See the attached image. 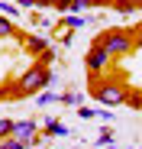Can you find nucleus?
Listing matches in <instances>:
<instances>
[{
	"label": "nucleus",
	"mask_w": 142,
	"mask_h": 149,
	"mask_svg": "<svg viewBox=\"0 0 142 149\" xmlns=\"http://www.w3.org/2000/svg\"><path fill=\"white\" fill-rule=\"evenodd\" d=\"M52 81H55L52 68H45L42 62H36L32 68L23 71V78H19V84H16V94H39V91L49 88Z\"/></svg>",
	"instance_id": "1"
},
{
	"label": "nucleus",
	"mask_w": 142,
	"mask_h": 149,
	"mask_svg": "<svg viewBox=\"0 0 142 149\" xmlns=\"http://www.w3.org/2000/svg\"><path fill=\"white\" fill-rule=\"evenodd\" d=\"M90 91H94V97H97L103 107H120V104H126V101H129V91L123 88V81H116V78L97 81Z\"/></svg>",
	"instance_id": "2"
},
{
	"label": "nucleus",
	"mask_w": 142,
	"mask_h": 149,
	"mask_svg": "<svg viewBox=\"0 0 142 149\" xmlns=\"http://www.w3.org/2000/svg\"><path fill=\"white\" fill-rule=\"evenodd\" d=\"M97 42L107 49L113 58H116V55H129V52H132V36L123 33V29H110V33H103Z\"/></svg>",
	"instance_id": "3"
},
{
	"label": "nucleus",
	"mask_w": 142,
	"mask_h": 149,
	"mask_svg": "<svg viewBox=\"0 0 142 149\" xmlns=\"http://www.w3.org/2000/svg\"><path fill=\"white\" fill-rule=\"evenodd\" d=\"M110 62H113V55L107 52V49H103L100 42H94V45H90V52L84 55V68H87L90 74H97V71L110 68Z\"/></svg>",
	"instance_id": "4"
},
{
	"label": "nucleus",
	"mask_w": 142,
	"mask_h": 149,
	"mask_svg": "<svg viewBox=\"0 0 142 149\" xmlns=\"http://www.w3.org/2000/svg\"><path fill=\"white\" fill-rule=\"evenodd\" d=\"M36 123L32 120H19V123H13V139H19V143H26V146H36Z\"/></svg>",
	"instance_id": "5"
},
{
	"label": "nucleus",
	"mask_w": 142,
	"mask_h": 149,
	"mask_svg": "<svg viewBox=\"0 0 142 149\" xmlns=\"http://www.w3.org/2000/svg\"><path fill=\"white\" fill-rule=\"evenodd\" d=\"M23 45H26V52H32L36 58L42 55V52H49V39H42V36H26V39H23Z\"/></svg>",
	"instance_id": "6"
},
{
	"label": "nucleus",
	"mask_w": 142,
	"mask_h": 149,
	"mask_svg": "<svg viewBox=\"0 0 142 149\" xmlns=\"http://www.w3.org/2000/svg\"><path fill=\"white\" fill-rule=\"evenodd\" d=\"M45 136H68V130H65V123L61 120H45Z\"/></svg>",
	"instance_id": "7"
},
{
	"label": "nucleus",
	"mask_w": 142,
	"mask_h": 149,
	"mask_svg": "<svg viewBox=\"0 0 142 149\" xmlns=\"http://www.w3.org/2000/svg\"><path fill=\"white\" fill-rule=\"evenodd\" d=\"M55 101H61V94H55V91H49V88L36 94V104H39V107H49V104H55Z\"/></svg>",
	"instance_id": "8"
},
{
	"label": "nucleus",
	"mask_w": 142,
	"mask_h": 149,
	"mask_svg": "<svg viewBox=\"0 0 142 149\" xmlns=\"http://www.w3.org/2000/svg\"><path fill=\"white\" fill-rule=\"evenodd\" d=\"M19 10H23V7H16V0H0V13H3V16L16 19V16H19Z\"/></svg>",
	"instance_id": "9"
},
{
	"label": "nucleus",
	"mask_w": 142,
	"mask_h": 149,
	"mask_svg": "<svg viewBox=\"0 0 142 149\" xmlns=\"http://www.w3.org/2000/svg\"><path fill=\"white\" fill-rule=\"evenodd\" d=\"M61 23H65L68 29H81V26H84V16H81V13H68Z\"/></svg>",
	"instance_id": "10"
},
{
	"label": "nucleus",
	"mask_w": 142,
	"mask_h": 149,
	"mask_svg": "<svg viewBox=\"0 0 142 149\" xmlns=\"http://www.w3.org/2000/svg\"><path fill=\"white\" fill-rule=\"evenodd\" d=\"M3 36H13V19L0 13V39H3Z\"/></svg>",
	"instance_id": "11"
},
{
	"label": "nucleus",
	"mask_w": 142,
	"mask_h": 149,
	"mask_svg": "<svg viewBox=\"0 0 142 149\" xmlns=\"http://www.w3.org/2000/svg\"><path fill=\"white\" fill-rule=\"evenodd\" d=\"M0 149H29V146L19 143V139H13V136H7V139H0Z\"/></svg>",
	"instance_id": "12"
},
{
	"label": "nucleus",
	"mask_w": 142,
	"mask_h": 149,
	"mask_svg": "<svg viewBox=\"0 0 142 149\" xmlns=\"http://www.w3.org/2000/svg\"><path fill=\"white\" fill-rule=\"evenodd\" d=\"M13 123H16V120H0V139H7V136L13 133Z\"/></svg>",
	"instance_id": "13"
},
{
	"label": "nucleus",
	"mask_w": 142,
	"mask_h": 149,
	"mask_svg": "<svg viewBox=\"0 0 142 149\" xmlns=\"http://www.w3.org/2000/svg\"><path fill=\"white\" fill-rule=\"evenodd\" d=\"M78 117L81 120H94L97 117V107H78Z\"/></svg>",
	"instance_id": "14"
},
{
	"label": "nucleus",
	"mask_w": 142,
	"mask_h": 149,
	"mask_svg": "<svg viewBox=\"0 0 142 149\" xmlns=\"http://www.w3.org/2000/svg\"><path fill=\"white\" fill-rule=\"evenodd\" d=\"M107 143H113V133H110V127H103V130H100V136H97V146H107Z\"/></svg>",
	"instance_id": "15"
},
{
	"label": "nucleus",
	"mask_w": 142,
	"mask_h": 149,
	"mask_svg": "<svg viewBox=\"0 0 142 149\" xmlns=\"http://www.w3.org/2000/svg\"><path fill=\"white\" fill-rule=\"evenodd\" d=\"M61 101H65V104H74V107H78V104H81V94H61Z\"/></svg>",
	"instance_id": "16"
},
{
	"label": "nucleus",
	"mask_w": 142,
	"mask_h": 149,
	"mask_svg": "<svg viewBox=\"0 0 142 149\" xmlns=\"http://www.w3.org/2000/svg\"><path fill=\"white\" fill-rule=\"evenodd\" d=\"M52 58H55V49H49V52H42V55H39L42 65H52Z\"/></svg>",
	"instance_id": "17"
},
{
	"label": "nucleus",
	"mask_w": 142,
	"mask_h": 149,
	"mask_svg": "<svg viewBox=\"0 0 142 149\" xmlns=\"http://www.w3.org/2000/svg\"><path fill=\"white\" fill-rule=\"evenodd\" d=\"M16 3H19V7H39L42 0H16Z\"/></svg>",
	"instance_id": "18"
},
{
	"label": "nucleus",
	"mask_w": 142,
	"mask_h": 149,
	"mask_svg": "<svg viewBox=\"0 0 142 149\" xmlns=\"http://www.w3.org/2000/svg\"><path fill=\"white\" fill-rule=\"evenodd\" d=\"M97 149H116V146H113V143H107V146H97Z\"/></svg>",
	"instance_id": "19"
},
{
	"label": "nucleus",
	"mask_w": 142,
	"mask_h": 149,
	"mask_svg": "<svg viewBox=\"0 0 142 149\" xmlns=\"http://www.w3.org/2000/svg\"><path fill=\"white\" fill-rule=\"evenodd\" d=\"M132 3H136V7H139V3H142V0H132Z\"/></svg>",
	"instance_id": "20"
}]
</instances>
